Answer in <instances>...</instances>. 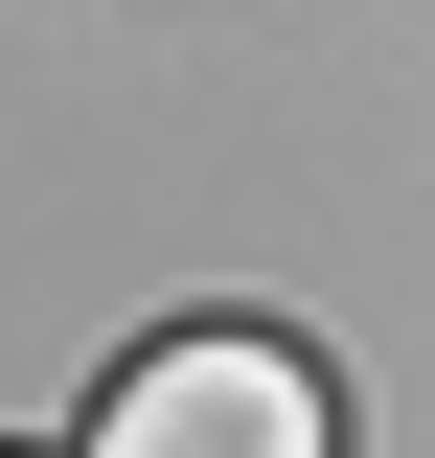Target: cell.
<instances>
[{
    "mask_svg": "<svg viewBox=\"0 0 435 458\" xmlns=\"http://www.w3.org/2000/svg\"><path fill=\"white\" fill-rule=\"evenodd\" d=\"M92 458H344V436H321V367H298L275 321H183V344L115 367Z\"/></svg>",
    "mask_w": 435,
    "mask_h": 458,
    "instance_id": "obj_1",
    "label": "cell"
}]
</instances>
